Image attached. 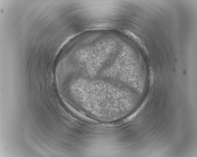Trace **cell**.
Listing matches in <instances>:
<instances>
[{
	"label": "cell",
	"mask_w": 197,
	"mask_h": 157,
	"mask_svg": "<svg viewBox=\"0 0 197 157\" xmlns=\"http://www.w3.org/2000/svg\"><path fill=\"white\" fill-rule=\"evenodd\" d=\"M112 88L103 82L80 79L75 81L71 87L72 93L77 102L93 114L101 117H107L111 111Z\"/></svg>",
	"instance_id": "cell-1"
}]
</instances>
